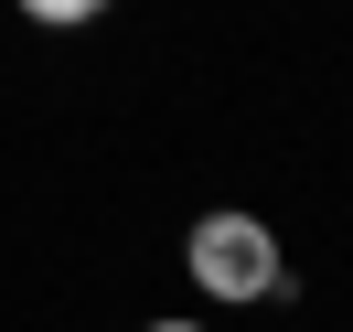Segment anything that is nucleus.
Masks as SVG:
<instances>
[{
  "instance_id": "7ed1b4c3",
  "label": "nucleus",
  "mask_w": 353,
  "mask_h": 332,
  "mask_svg": "<svg viewBox=\"0 0 353 332\" xmlns=\"http://www.w3.org/2000/svg\"><path fill=\"white\" fill-rule=\"evenodd\" d=\"M150 332H203V322H150Z\"/></svg>"
},
{
  "instance_id": "f257e3e1",
  "label": "nucleus",
  "mask_w": 353,
  "mask_h": 332,
  "mask_svg": "<svg viewBox=\"0 0 353 332\" xmlns=\"http://www.w3.org/2000/svg\"><path fill=\"white\" fill-rule=\"evenodd\" d=\"M182 268H193L214 300H279L289 268H279V236H268L257 215H203L193 246H182Z\"/></svg>"
},
{
  "instance_id": "f03ea898",
  "label": "nucleus",
  "mask_w": 353,
  "mask_h": 332,
  "mask_svg": "<svg viewBox=\"0 0 353 332\" xmlns=\"http://www.w3.org/2000/svg\"><path fill=\"white\" fill-rule=\"evenodd\" d=\"M32 22H97V11H108V0H22Z\"/></svg>"
}]
</instances>
